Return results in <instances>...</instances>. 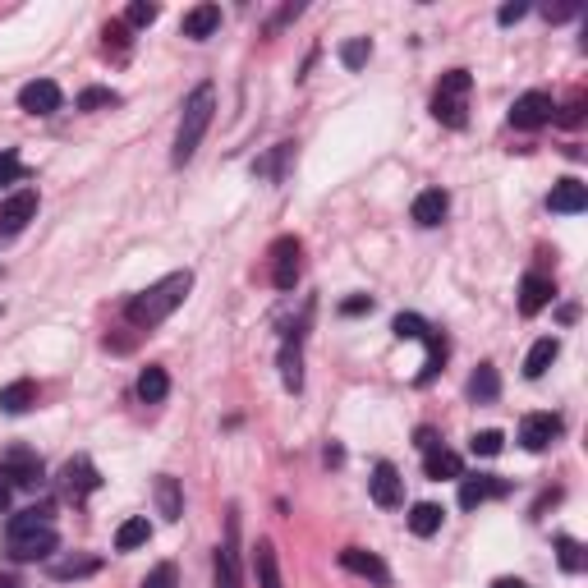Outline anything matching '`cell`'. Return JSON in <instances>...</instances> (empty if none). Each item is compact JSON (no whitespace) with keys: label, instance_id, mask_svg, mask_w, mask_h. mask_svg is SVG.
<instances>
[{"label":"cell","instance_id":"6da1fadb","mask_svg":"<svg viewBox=\"0 0 588 588\" xmlns=\"http://www.w3.org/2000/svg\"><path fill=\"white\" fill-rule=\"evenodd\" d=\"M189 290H193V272H170V276H161L157 285H147L143 294H134L129 299V308H125V317H129V327H138V331H152V327H161L175 308L189 299Z\"/></svg>","mask_w":588,"mask_h":588},{"label":"cell","instance_id":"7a4b0ae2","mask_svg":"<svg viewBox=\"0 0 588 588\" xmlns=\"http://www.w3.org/2000/svg\"><path fill=\"white\" fill-rule=\"evenodd\" d=\"M212 115H216V88L212 83H198L184 102V115H180V129H175V147H170V161L175 166H189L193 152L203 147V134L212 129Z\"/></svg>","mask_w":588,"mask_h":588},{"label":"cell","instance_id":"3957f363","mask_svg":"<svg viewBox=\"0 0 588 588\" xmlns=\"http://www.w3.org/2000/svg\"><path fill=\"white\" fill-rule=\"evenodd\" d=\"M60 547V533L51 524V510H23L10 520V556L14 561H46Z\"/></svg>","mask_w":588,"mask_h":588},{"label":"cell","instance_id":"277c9868","mask_svg":"<svg viewBox=\"0 0 588 588\" xmlns=\"http://www.w3.org/2000/svg\"><path fill=\"white\" fill-rule=\"evenodd\" d=\"M469 92H474L469 69H451V74H441L437 92H432V115H437L446 129H464V120H469Z\"/></svg>","mask_w":588,"mask_h":588},{"label":"cell","instance_id":"5b68a950","mask_svg":"<svg viewBox=\"0 0 588 588\" xmlns=\"http://www.w3.org/2000/svg\"><path fill=\"white\" fill-rule=\"evenodd\" d=\"M97 487H102V474H97V464H92L88 455H74V460L60 469V492H65L69 501H88Z\"/></svg>","mask_w":588,"mask_h":588},{"label":"cell","instance_id":"8992f818","mask_svg":"<svg viewBox=\"0 0 588 588\" xmlns=\"http://www.w3.org/2000/svg\"><path fill=\"white\" fill-rule=\"evenodd\" d=\"M552 115H556V106L547 92H524V97H515V106H510V125L543 129V125H552Z\"/></svg>","mask_w":588,"mask_h":588},{"label":"cell","instance_id":"52a82bcc","mask_svg":"<svg viewBox=\"0 0 588 588\" xmlns=\"http://www.w3.org/2000/svg\"><path fill=\"white\" fill-rule=\"evenodd\" d=\"M299 253H304V244L294 235H281L272 244V285L276 290H294V281H299Z\"/></svg>","mask_w":588,"mask_h":588},{"label":"cell","instance_id":"ba28073f","mask_svg":"<svg viewBox=\"0 0 588 588\" xmlns=\"http://www.w3.org/2000/svg\"><path fill=\"white\" fill-rule=\"evenodd\" d=\"M37 216V193L33 189H19L14 198L0 203V239H14L19 230H28V221Z\"/></svg>","mask_w":588,"mask_h":588},{"label":"cell","instance_id":"9c48e42d","mask_svg":"<svg viewBox=\"0 0 588 588\" xmlns=\"http://www.w3.org/2000/svg\"><path fill=\"white\" fill-rule=\"evenodd\" d=\"M0 478H10V483H19V487H37L42 483V460H37L33 451L14 446V451L0 455Z\"/></svg>","mask_w":588,"mask_h":588},{"label":"cell","instance_id":"30bf717a","mask_svg":"<svg viewBox=\"0 0 588 588\" xmlns=\"http://www.w3.org/2000/svg\"><path fill=\"white\" fill-rule=\"evenodd\" d=\"M60 102H65V92H60V83H51V79L23 83V92H19V106L28 115H56Z\"/></svg>","mask_w":588,"mask_h":588},{"label":"cell","instance_id":"8fae6325","mask_svg":"<svg viewBox=\"0 0 588 588\" xmlns=\"http://www.w3.org/2000/svg\"><path fill=\"white\" fill-rule=\"evenodd\" d=\"M506 492H510V483L506 478H497V474L460 478V506L464 510H478L483 501H497V497H506Z\"/></svg>","mask_w":588,"mask_h":588},{"label":"cell","instance_id":"7c38bea8","mask_svg":"<svg viewBox=\"0 0 588 588\" xmlns=\"http://www.w3.org/2000/svg\"><path fill=\"white\" fill-rule=\"evenodd\" d=\"M561 428H566V423L556 419V414H529V419L520 423V446L524 451H547V446L561 437Z\"/></svg>","mask_w":588,"mask_h":588},{"label":"cell","instance_id":"4fadbf2b","mask_svg":"<svg viewBox=\"0 0 588 588\" xmlns=\"http://www.w3.org/2000/svg\"><path fill=\"white\" fill-rule=\"evenodd\" d=\"M368 492H373V501L382 510H391V506H400V497H405V478H400V469L396 464H377L373 469V478H368Z\"/></svg>","mask_w":588,"mask_h":588},{"label":"cell","instance_id":"5bb4252c","mask_svg":"<svg viewBox=\"0 0 588 588\" xmlns=\"http://www.w3.org/2000/svg\"><path fill=\"white\" fill-rule=\"evenodd\" d=\"M340 566L350 570V575L373 579L377 588H386V584H391V570H386V566H382V561H377L373 552H363V547H345V552H340Z\"/></svg>","mask_w":588,"mask_h":588},{"label":"cell","instance_id":"9a60e30c","mask_svg":"<svg viewBox=\"0 0 588 588\" xmlns=\"http://www.w3.org/2000/svg\"><path fill=\"white\" fill-rule=\"evenodd\" d=\"M235 533H239V520L230 510V538L216 547V588H239V561H235Z\"/></svg>","mask_w":588,"mask_h":588},{"label":"cell","instance_id":"2e32d148","mask_svg":"<svg viewBox=\"0 0 588 588\" xmlns=\"http://www.w3.org/2000/svg\"><path fill=\"white\" fill-rule=\"evenodd\" d=\"M547 207H552L556 216H575V212H584L588 207V184H579V180H561L552 189V198H547Z\"/></svg>","mask_w":588,"mask_h":588},{"label":"cell","instance_id":"e0dca14e","mask_svg":"<svg viewBox=\"0 0 588 588\" xmlns=\"http://www.w3.org/2000/svg\"><path fill=\"white\" fill-rule=\"evenodd\" d=\"M216 28H221V5H193V10L184 14V23H180V33L193 37V42L212 37Z\"/></svg>","mask_w":588,"mask_h":588},{"label":"cell","instance_id":"ac0fdd59","mask_svg":"<svg viewBox=\"0 0 588 588\" xmlns=\"http://www.w3.org/2000/svg\"><path fill=\"white\" fill-rule=\"evenodd\" d=\"M446 212H451V198H446V193L441 189H423L419 198H414V221H419V226H441V221H446Z\"/></svg>","mask_w":588,"mask_h":588},{"label":"cell","instance_id":"d6986e66","mask_svg":"<svg viewBox=\"0 0 588 588\" xmlns=\"http://www.w3.org/2000/svg\"><path fill=\"white\" fill-rule=\"evenodd\" d=\"M552 281L547 276H524L520 281V313L524 317H533V313H543L547 304H552Z\"/></svg>","mask_w":588,"mask_h":588},{"label":"cell","instance_id":"ffe728a7","mask_svg":"<svg viewBox=\"0 0 588 588\" xmlns=\"http://www.w3.org/2000/svg\"><path fill=\"white\" fill-rule=\"evenodd\" d=\"M170 396V377L161 363H147L143 373H138V400L143 405H161V400Z\"/></svg>","mask_w":588,"mask_h":588},{"label":"cell","instance_id":"44dd1931","mask_svg":"<svg viewBox=\"0 0 588 588\" xmlns=\"http://www.w3.org/2000/svg\"><path fill=\"white\" fill-rule=\"evenodd\" d=\"M33 405H37V386L28 382V377L0 386V409H5V414H28Z\"/></svg>","mask_w":588,"mask_h":588},{"label":"cell","instance_id":"7402d4cb","mask_svg":"<svg viewBox=\"0 0 588 588\" xmlns=\"http://www.w3.org/2000/svg\"><path fill=\"white\" fill-rule=\"evenodd\" d=\"M441 520H446V510L432 506V501H419V506L409 510V533H414V538H432V533L441 529Z\"/></svg>","mask_w":588,"mask_h":588},{"label":"cell","instance_id":"603a6c76","mask_svg":"<svg viewBox=\"0 0 588 588\" xmlns=\"http://www.w3.org/2000/svg\"><path fill=\"white\" fill-rule=\"evenodd\" d=\"M556 354H561V340L556 336H543L538 345L529 350V359H524V377H543L547 368L556 363Z\"/></svg>","mask_w":588,"mask_h":588},{"label":"cell","instance_id":"cb8c5ba5","mask_svg":"<svg viewBox=\"0 0 588 588\" xmlns=\"http://www.w3.org/2000/svg\"><path fill=\"white\" fill-rule=\"evenodd\" d=\"M460 455L446 451V446H437V451H428V460H423V474L432 478V483H441V478H460Z\"/></svg>","mask_w":588,"mask_h":588},{"label":"cell","instance_id":"d4e9b609","mask_svg":"<svg viewBox=\"0 0 588 588\" xmlns=\"http://www.w3.org/2000/svg\"><path fill=\"white\" fill-rule=\"evenodd\" d=\"M253 566H258V588H281V566H276V547L262 538L253 547Z\"/></svg>","mask_w":588,"mask_h":588},{"label":"cell","instance_id":"484cf974","mask_svg":"<svg viewBox=\"0 0 588 588\" xmlns=\"http://www.w3.org/2000/svg\"><path fill=\"white\" fill-rule=\"evenodd\" d=\"M281 382H285V391H299V386H304V359H299V336L285 340V350H281Z\"/></svg>","mask_w":588,"mask_h":588},{"label":"cell","instance_id":"4316f807","mask_svg":"<svg viewBox=\"0 0 588 588\" xmlns=\"http://www.w3.org/2000/svg\"><path fill=\"white\" fill-rule=\"evenodd\" d=\"M157 506H161V515H166L170 524H175V520H180V515H184L180 483H175V478H170V474H161V478H157Z\"/></svg>","mask_w":588,"mask_h":588},{"label":"cell","instance_id":"83f0119b","mask_svg":"<svg viewBox=\"0 0 588 588\" xmlns=\"http://www.w3.org/2000/svg\"><path fill=\"white\" fill-rule=\"evenodd\" d=\"M469 396H474L478 405H487V400L501 396V377H497V368H492V363H483V368L469 377Z\"/></svg>","mask_w":588,"mask_h":588},{"label":"cell","instance_id":"f1b7e54d","mask_svg":"<svg viewBox=\"0 0 588 588\" xmlns=\"http://www.w3.org/2000/svg\"><path fill=\"white\" fill-rule=\"evenodd\" d=\"M147 538H152V524H147V515H134V520L120 524V533H115V547H120V552H134V547H143Z\"/></svg>","mask_w":588,"mask_h":588},{"label":"cell","instance_id":"f546056e","mask_svg":"<svg viewBox=\"0 0 588 588\" xmlns=\"http://www.w3.org/2000/svg\"><path fill=\"white\" fill-rule=\"evenodd\" d=\"M97 570H102L97 556H65V561L51 566V579H83V575H97Z\"/></svg>","mask_w":588,"mask_h":588},{"label":"cell","instance_id":"4dcf8cb0","mask_svg":"<svg viewBox=\"0 0 588 588\" xmlns=\"http://www.w3.org/2000/svg\"><path fill=\"white\" fill-rule=\"evenodd\" d=\"M368 56H373V42H368V37H350V42L340 46V65L345 69H363Z\"/></svg>","mask_w":588,"mask_h":588},{"label":"cell","instance_id":"1f68e13d","mask_svg":"<svg viewBox=\"0 0 588 588\" xmlns=\"http://www.w3.org/2000/svg\"><path fill=\"white\" fill-rule=\"evenodd\" d=\"M441 359H446V340L437 331H428V363H423V373H419V386H428L441 373Z\"/></svg>","mask_w":588,"mask_h":588},{"label":"cell","instance_id":"d6a6232c","mask_svg":"<svg viewBox=\"0 0 588 588\" xmlns=\"http://www.w3.org/2000/svg\"><path fill=\"white\" fill-rule=\"evenodd\" d=\"M556 561H561V570L579 575V570H584V547H579L575 538H556Z\"/></svg>","mask_w":588,"mask_h":588},{"label":"cell","instance_id":"836d02e7","mask_svg":"<svg viewBox=\"0 0 588 588\" xmlns=\"http://www.w3.org/2000/svg\"><path fill=\"white\" fill-rule=\"evenodd\" d=\"M396 336L400 340H428V322L419 313H400L396 317Z\"/></svg>","mask_w":588,"mask_h":588},{"label":"cell","instance_id":"e575fe53","mask_svg":"<svg viewBox=\"0 0 588 588\" xmlns=\"http://www.w3.org/2000/svg\"><path fill=\"white\" fill-rule=\"evenodd\" d=\"M120 102V92H111V88H88L79 97V111H102V106H115Z\"/></svg>","mask_w":588,"mask_h":588},{"label":"cell","instance_id":"d590c367","mask_svg":"<svg viewBox=\"0 0 588 588\" xmlns=\"http://www.w3.org/2000/svg\"><path fill=\"white\" fill-rule=\"evenodd\" d=\"M157 5H147V0H134V5H129L125 10V23L129 28H147V23H157Z\"/></svg>","mask_w":588,"mask_h":588},{"label":"cell","instance_id":"8d00e7d4","mask_svg":"<svg viewBox=\"0 0 588 588\" xmlns=\"http://www.w3.org/2000/svg\"><path fill=\"white\" fill-rule=\"evenodd\" d=\"M501 441H506L501 432L487 428V432H478V437L469 441V446H474V455H501Z\"/></svg>","mask_w":588,"mask_h":588},{"label":"cell","instance_id":"74e56055","mask_svg":"<svg viewBox=\"0 0 588 588\" xmlns=\"http://www.w3.org/2000/svg\"><path fill=\"white\" fill-rule=\"evenodd\" d=\"M14 180H23V161L5 147V152H0V184H14Z\"/></svg>","mask_w":588,"mask_h":588},{"label":"cell","instance_id":"f35d334b","mask_svg":"<svg viewBox=\"0 0 588 588\" xmlns=\"http://www.w3.org/2000/svg\"><path fill=\"white\" fill-rule=\"evenodd\" d=\"M143 588H175V566H170V561H161V566L143 579Z\"/></svg>","mask_w":588,"mask_h":588},{"label":"cell","instance_id":"ab89813d","mask_svg":"<svg viewBox=\"0 0 588 588\" xmlns=\"http://www.w3.org/2000/svg\"><path fill=\"white\" fill-rule=\"evenodd\" d=\"M129 23H106V46H115V51H125L129 46Z\"/></svg>","mask_w":588,"mask_h":588},{"label":"cell","instance_id":"60d3db41","mask_svg":"<svg viewBox=\"0 0 588 588\" xmlns=\"http://www.w3.org/2000/svg\"><path fill=\"white\" fill-rule=\"evenodd\" d=\"M524 14H529V5H520V0H515V5H501V14H497V19L510 28V23H520Z\"/></svg>","mask_w":588,"mask_h":588},{"label":"cell","instance_id":"b9f144b4","mask_svg":"<svg viewBox=\"0 0 588 588\" xmlns=\"http://www.w3.org/2000/svg\"><path fill=\"white\" fill-rule=\"evenodd\" d=\"M414 441H419V451H423V455H428V451H437V446H441V441H437V432H432V428H419V432H414Z\"/></svg>","mask_w":588,"mask_h":588},{"label":"cell","instance_id":"7bdbcfd3","mask_svg":"<svg viewBox=\"0 0 588 588\" xmlns=\"http://www.w3.org/2000/svg\"><path fill=\"white\" fill-rule=\"evenodd\" d=\"M368 308H373V299H368V294H359V299H345V304H340V313H368Z\"/></svg>","mask_w":588,"mask_h":588},{"label":"cell","instance_id":"ee69618b","mask_svg":"<svg viewBox=\"0 0 588 588\" xmlns=\"http://www.w3.org/2000/svg\"><path fill=\"white\" fill-rule=\"evenodd\" d=\"M579 111H584V102L566 106V115H561V125H579Z\"/></svg>","mask_w":588,"mask_h":588},{"label":"cell","instance_id":"f6af8a7d","mask_svg":"<svg viewBox=\"0 0 588 588\" xmlns=\"http://www.w3.org/2000/svg\"><path fill=\"white\" fill-rule=\"evenodd\" d=\"M10 510V483H0V515Z\"/></svg>","mask_w":588,"mask_h":588},{"label":"cell","instance_id":"bcb514c9","mask_svg":"<svg viewBox=\"0 0 588 588\" xmlns=\"http://www.w3.org/2000/svg\"><path fill=\"white\" fill-rule=\"evenodd\" d=\"M492 588H524V584H520V579H497Z\"/></svg>","mask_w":588,"mask_h":588},{"label":"cell","instance_id":"7dc6e473","mask_svg":"<svg viewBox=\"0 0 588 588\" xmlns=\"http://www.w3.org/2000/svg\"><path fill=\"white\" fill-rule=\"evenodd\" d=\"M0 588H23V584H19L14 575H0Z\"/></svg>","mask_w":588,"mask_h":588}]
</instances>
